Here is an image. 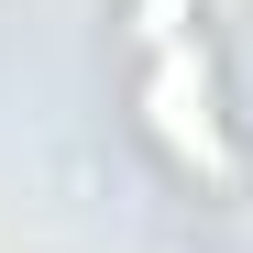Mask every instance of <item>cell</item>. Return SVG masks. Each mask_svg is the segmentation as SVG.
<instances>
[{
	"mask_svg": "<svg viewBox=\"0 0 253 253\" xmlns=\"http://www.w3.org/2000/svg\"><path fill=\"white\" fill-rule=\"evenodd\" d=\"M187 22H198V0H132V33H143V44H176Z\"/></svg>",
	"mask_w": 253,
	"mask_h": 253,
	"instance_id": "1",
	"label": "cell"
}]
</instances>
